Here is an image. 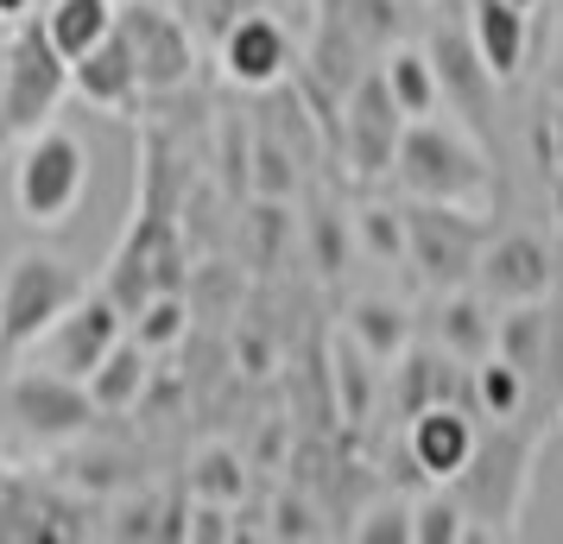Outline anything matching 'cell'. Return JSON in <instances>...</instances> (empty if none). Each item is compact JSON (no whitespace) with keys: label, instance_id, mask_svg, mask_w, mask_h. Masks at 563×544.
Here are the masks:
<instances>
[{"label":"cell","instance_id":"28","mask_svg":"<svg viewBox=\"0 0 563 544\" xmlns=\"http://www.w3.org/2000/svg\"><path fill=\"white\" fill-rule=\"evenodd\" d=\"M190 488H197V500H216V507H234L241 500V488H247V475H241V456L234 449H203L197 456V468H190Z\"/></svg>","mask_w":563,"mask_h":544},{"label":"cell","instance_id":"38","mask_svg":"<svg viewBox=\"0 0 563 544\" xmlns=\"http://www.w3.org/2000/svg\"><path fill=\"white\" fill-rule=\"evenodd\" d=\"M38 7H52V0H38Z\"/></svg>","mask_w":563,"mask_h":544},{"label":"cell","instance_id":"2","mask_svg":"<svg viewBox=\"0 0 563 544\" xmlns=\"http://www.w3.org/2000/svg\"><path fill=\"white\" fill-rule=\"evenodd\" d=\"M89 197V153L70 127H38L13 158V209L32 229H64Z\"/></svg>","mask_w":563,"mask_h":544},{"label":"cell","instance_id":"18","mask_svg":"<svg viewBox=\"0 0 563 544\" xmlns=\"http://www.w3.org/2000/svg\"><path fill=\"white\" fill-rule=\"evenodd\" d=\"M146 380H153V348L133 342V336H121L114 348H108V362L96 367L82 387H89V399H96V412L102 418H121V412H133V406L146 399Z\"/></svg>","mask_w":563,"mask_h":544},{"label":"cell","instance_id":"25","mask_svg":"<svg viewBox=\"0 0 563 544\" xmlns=\"http://www.w3.org/2000/svg\"><path fill=\"white\" fill-rule=\"evenodd\" d=\"M349 222H355V247L367 259H380V266H406V209L361 203Z\"/></svg>","mask_w":563,"mask_h":544},{"label":"cell","instance_id":"11","mask_svg":"<svg viewBox=\"0 0 563 544\" xmlns=\"http://www.w3.org/2000/svg\"><path fill=\"white\" fill-rule=\"evenodd\" d=\"M216 64L234 89H279L298 64V32L285 26L273 7H260L216 38Z\"/></svg>","mask_w":563,"mask_h":544},{"label":"cell","instance_id":"13","mask_svg":"<svg viewBox=\"0 0 563 544\" xmlns=\"http://www.w3.org/2000/svg\"><path fill=\"white\" fill-rule=\"evenodd\" d=\"M475 443H482L475 406H462V399H443V406H424L418 418H406V456L424 481H437V488L456 481L462 468H468Z\"/></svg>","mask_w":563,"mask_h":544},{"label":"cell","instance_id":"19","mask_svg":"<svg viewBox=\"0 0 563 544\" xmlns=\"http://www.w3.org/2000/svg\"><path fill=\"white\" fill-rule=\"evenodd\" d=\"M38 20H45V32H52L57 52L77 64V57H89L108 32L121 26V0H52Z\"/></svg>","mask_w":563,"mask_h":544},{"label":"cell","instance_id":"16","mask_svg":"<svg viewBox=\"0 0 563 544\" xmlns=\"http://www.w3.org/2000/svg\"><path fill=\"white\" fill-rule=\"evenodd\" d=\"M526 20H532V7H519V0H462V26H468L482 64L500 82H512L526 70V45H532Z\"/></svg>","mask_w":563,"mask_h":544},{"label":"cell","instance_id":"9","mask_svg":"<svg viewBox=\"0 0 563 544\" xmlns=\"http://www.w3.org/2000/svg\"><path fill=\"white\" fill-rule=\"evenodd\" d=\"M526 463H532V443L519 437L512 424H494V437L475 443L468 468L456 475V493H462V507H468V519H487L494 532H512Z\"/></svg>","mask_w":563,"mask_h":544},{"label":"cell","instance_id":"20","mask_svg":"<svg viewBox=\"0 0 563 544\" xmlns=\"http://www.w3.org/2000/svg\"><path fill=\"white\" fill-rule=\"evenodd\" d=\"M380 77L393 89V102L406 108V121H431L437 108H443V82H437L431 45H393L380 57Z\"/></svg>","mask_w":563,"mask_h":544},{"label":"cell","instance_id":"1","mask_svg":"<svg viewBox=\"0 0 563 544\" xmlns=\"http://www.w3.org/2000/svg\"><path fill=\"white\" fill-rule=\"evenodd\" d=\"M393 184L424 203H462V209H494V165H487L475 127H443V121H406Z\"/></svg>","mask_w":563,"mask_h":544},{"label":"cell","instance_id":"34","mask_svg":"<svg viewBox=\"0 0 563 544\" xmlns=\"http://www.w3.org/2000/svg\"><path fill=\"white\" fill-rule=\"evenodd\" d=\"M32 7H38V0H0V26H13V20H26Z\"/></svg>","mask_w":563,"mask_h":544},{"label":"cell","instance_id":"14","mask_svg":"<svg viewBox=\"0 0 563 544\" xmlns=\"http://www.w3.org/2000/svg\"><path fill=\"white\" fill-rule=\"evenodd\" d=\"M431 64H437V82H443V102H456L462 127L482 133L487 114H494V89H500V77L482 64V52H475L468 26H437Z\"/></svg>","mask_w":563,"mask_h":544},{"label":"cell","instance_id":"21","mask_svg":"<svg viewBox=\"0 0 563 544\" xmlns=\"http://www.w3.org/2000/svg\"><path fill=\"white\" fill-rule=\"evenodd\" d=\"M494 355H507L519 374H544L551 367V311L544 298H526V304H500V330H494Z\"/></svg>","mask_w":563,"mask_h":544},{"label":"cell","instance_id":"5","mask_svg":"<svg viewBox=\"0 0 563 544\" xmlns=\"http://www.w3.org/2000/svg\"><path fill=\"white\" fill-rule=\"evenodd\" d=\"M82 291L89 286H82V273L70 266V259L20 254L13 266H7V279H0V342H7L13 355H26L32 342L45 336Z\"/></svg>","mask_w":563,"mask_h":544},{"label":"cell","instance_id":"3","mask_svg":"<svg viewBox=\"0 0 563 544\" xmlns=\"http://www.w3.org/2000/svg\"><path fill=\"white\" fill-rule=\"evenodd\" d=\"M487 241H494L487 209L406 197V266H418V279L431 291L475 286V266H482Z\"/></svg>","mask_w":563,"mask_h":544},{"label":"cell","instance_id":"30","mask_svg":"<svg viewBox=\"0 0 563 544\" xmlns=\"http://www.w3.org/2000/svg\"><path fill=\"white\" fill-rule=\"evenodd\" d=\"M260 7H266V0H184V20L197 26L203 45H216L234 20H247V13H260Z\"/></svg>","mask_w":563,"mask_h":544},{"label":"cell","instance_id":"24","mask_svg":"<svg viewBox=\"0 0 563 544\" xmlns=\"http://www.w3.org/2000/svg\"><path fill=\"white\" fill-rule=\"evenodd\" d=\"M128 336L146 342L153 355L178 348V342L190 336V304H184V291H153V298H146V304L128 317Z\"/></svg>","mask_w":563,"mask_h":544},{"label":"cell","instance_id":"31","mask_svg":"<svg viewBox=\"0 0 563 544\" xmlns=\"http://www.w3.org/2000/svg\"><path fill=\"white\" fill-rule=\"evenodd\" d=\"M544 165H551V184H558V203H563V102L544 121Z\"/></svg>","mask_w":563,"mask_h":544},{"label":"cell","instance_id":"15","mask_svg":"<svg viewBox=\"0 0 563 544\" xmlns=\"http://www.w3.org/2000/svg\"><path fill=\"white\" fill-rule=\"evenodd\" d=\"M70 96H82V102L102 108V114H133V108L146 102V82H140V64H133L121 26L108 32L89 57L70 64Z\"/></svg>","mask_w":563,"mask_h":544},{"label":"cell","instance_id":"29","mask_svg":"<svg viewBox=\"0 0 563 544\" xmlns=\"http://www.w3.org/2000/svg\"><path fill=\"white\" fill-rule=\"evenodd\" d=\"M349 539L361 544H411V500H367L355 519H349Z\"/></svg>","mask_w":563,"mask_h":544},{"label":"cell","instance_id":"32","mask_svg":"<svg viewBox=\"0 0 563 544\" xmlns=\"http://www.w3.org/2000/svg\"><path fill=\"white\" fill-rule=\"evenodd\" d=\"M279 539H317V525H310V507L298 500H279V525H273Z\"/></svg>","mask_w":563,"mask_h":544},{"label":"cell","instance_id":"22","mask_svg":"<svg viewBox=\"0 0 563 544\" xmlns=\"http://www.w3.org/2000/svg\"><path fill=\"white\" fill-rule=\"evenodd\" d=\"M349 342H355L361 355H374L380 367H393L411 348L406 304H393V298H355L349 304Z\"/></svg>","mask_w":563,"mask_h":544},{"label":"cell","instance_id":"10","mask_svg":"<svg viewBox=\"0 0 563 544\" xmlns=\"http://www.w3.org/2000/svg\"><path fill=\"white\" fill-rule=\"evenodd\" d=\"M121 336H128V311H121L108 291H82L77 304L32 342V355H38L45 367H57V374H70V380H89Z\"/></svg>","mask_w":563,"mask_h":544},{"label":"cell","instance_id":"23","mask_svg":"<svg viewBox=\"0 0 563 544\" xmlns=\"http://www.w3.org/2000/svg\"><path fill=\"white\" fill-rule=\"evenodd\" d=\"M526 392H532V374H519L507 355L468 362V406H475V418H487V424H512L519 406H526Z\"/></svg>","mask_w":563,"mask_h":544},{"label":"cell","instance_id":"33","mask_svg":"<svg viewBox=\"0 0 563 544\" xmlns=\"http://www.w3.org/2000/svg\"><path fill=\"white\" fill-rule=\"evenodd\" d=\"M13 348H7V342H0V431H7V387H13Z\"/></svg>","mask_w":563,"mask_h":544},{"label":"cell","instance_id":"37","mask_svg":"<svg viewBox=\"0 0 563 544\" xmlns=\"http://www.w3.org/2000/svg\"><path fill=\"white\" fill-rule=\"evenodd\" d=\"M406 7H424V0H406Z\"/></svg>","mask_w":563,"mask_h":544},{"label":"cell","instance_id":"27","mask_svg":"<svg viewBox=\"0 0 563 544\" xmlns=\"http://www.w3.org/2000/svg\"><path fill=\"white\" fill-rule=\"evenodd\" d=\"M374 374H380V362L361 355L355 342L335 348V399H342V418H367V406H374Z\"/></svg>","mask_w":563,"mask_h":544},{"label":"cell","instance_id":"17","mask_svg":"<svg viewBox=\"0 0 563 544\" xmlns=\"http://www.w3.org/2000/svg\"><path fill=\"white\" fill-rule=\"evenodd\" d=\"M494 330H500V304L482 286H456L443 291V311H437V348H450L462 367L494 355Z\"/></svg>","mask_w":563,"mask_h":544},{"label":"cell","instance_id":"12","mask_svg":"<svg viewBox=\"0 0 563 544\" xmlns=\"http://www.w3.org/2000/svg\"><path fill=\"white\" fill-rule=\"evenodd\" d=\"M475 286H482L494 304L551 298L558 259H551V247H544L532 229H494V241L482 247V266H475Z\"/></svg>","mask_w":563,"mask_h":544},{"label":"cell","instance_id":"8","mask_svg":"<svg viewBox=\"0 0 563 544\" xmlns=\"http://www.w3.org/2000/svg\"><path fill=\"white\" fill-rule=\"evenodd\" d=\"M399 140H406V108L393 102L380 64H374L342 96V158H349V171L361 184H380V178H393Z\"/></svg>","mask_w":563,"mask_h":544},{"label":"cell","instance_id":"26","mask_svg":"<svg viewBox=\"0 0 563 544\" xmlns=\"http://www.w3.org/2000/svg\"><path fill=\"white\" fill-rule=\"evenodd\" d=\"M475 539V525H468V507H462V493H424V500H411V544H462Z\"/></svg>","mask_w":563,"mask_h":544},{"label":"cell","instance_id":"6","mask_svg":"<svg viewBox=\"0 0 563 544\" xmlns=\"http://www.w3.org/2000/svg\"><path fill=\"white\" fill-rule=\"evenodd\" d=\"M96 418L102 412H96L89 387L70 380V374H57V367H45V362L20 367L13 387H7V424H13L26 443H38V449H52V443H77Z\"/></svg>","mask_w":563,"mask_h":544},{"label":"cell","instance_id":"35","mask_svg":"<svg viewBox=\"0 0 563 544\" xmlns=\"http://www.w3.org/2000/svg\"><path fill=\"white\" fill-rule=\"evenodd\" d=\"M0 140H7V45H0Z\"/></svg>","mask_w":563,"mask_h":544},{"label":"cell","instance_id":"7","mask_svg":"<svg viewBox=\"0 0 563 544\" xmlns=\"http://www.w3.org/2000/svg\"><path fill=\"white\" fill-rule=\"evenodd\" d=\"M121 38H128L146 96H178L197 77V26L165 0H121Z\"/></svg>","mask_w":563,"mask_h":544},{"label":"cell","instance_id":"36","mask_svg":"<svg viewBox=\"0 0 563 544\" xmlns=\"http://www.w3.org/2000/svg\"><path fill=\"white\" fill-rule=\"evenodd\" d=\"M519 7H544V0H519Z\"/></svg>","mask_w":563,"mask_h":544},{"label":"cell","instance_id":"4","mask_svg":"<svg viewBox=\"0 0 563 544\" xmlns=\"http://www.w3.org/2000/svg\"><path fill=\"white\" fill-rule=\"evenodd\" d=\"M0 45H7V140H26L57 121V108L70 96V57L52 45L38 13L13 20Z\"/></svg>","mask_w":563,"mask_h":544}]
</instances>
